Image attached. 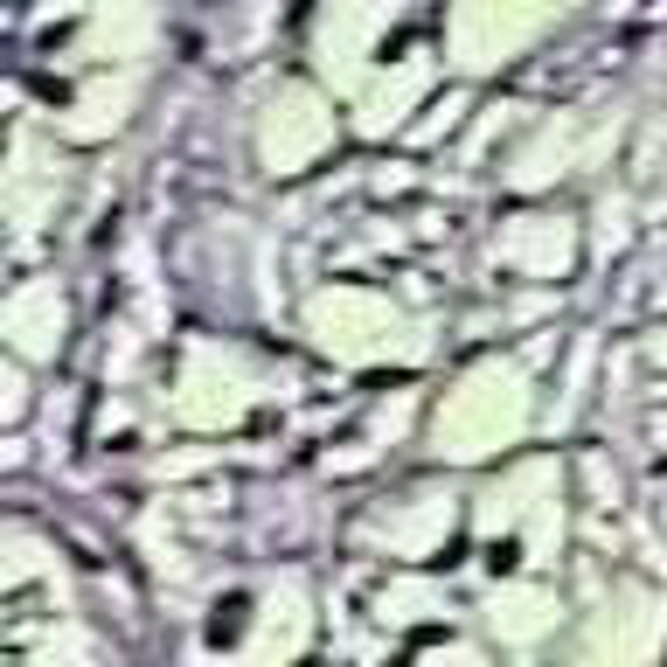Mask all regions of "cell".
I'll return each mask as SVG.
<instances>
[{
	"mask_svg": "<svg viewBox=\"0 0 667 667\" xmlns=\"http://www.w3.org/2000/svg\"><path fill=\"white\" fill-rule=\"evenodd\" d=\"M244 612H251V598H223V605H216V619H209V640H216V647H230V640L244 633Z\"/></svg>",
	"mask_w": 667,
	"mask_h": 667,
	"instance_id": "obj_1",
	"label": "cell"
},
{
	"mask_svg": "<svg viewBox=\"0 0 667 667\" xmlns=\"http://www.w3.org/2000/svg\"><path fill=\"white\" fill-rule=\"evenodd\" d=\"M515 556H522V549H515V542H494V549H487V570H494V577H501V570H515Z\"/></svg>",
	"mask_w": 667,
	"mask_h": 667,
	"instance_id": "obj_2",
	"label": "cell"
}]
</instances>
